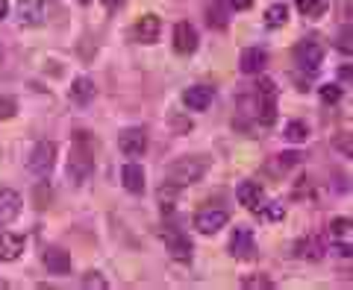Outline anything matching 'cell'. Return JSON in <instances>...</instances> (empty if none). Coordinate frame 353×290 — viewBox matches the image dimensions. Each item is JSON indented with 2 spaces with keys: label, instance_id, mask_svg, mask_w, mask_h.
I'll return each mask as SVG.
<instances>
[{
  "label": "cell",
  "instance_id": "cell-21",
  "mask_svg": "<svg viewBox=\"0 0 353 290\" xmlns=\"http://www.w3.org/2000/svg\"><path fill=\"white\" fill-rule=\"evenodd\" d=\"M350 229H353V220L350 217H336L333 223H330V235L333 238H345V243H350Z\"/></svg>",
  "mask_w": 353,
  "mask_h": 290
},
{
  "label": "cell",
  "instance_id": "cell-1",
  "mask_svg": "<svg viewBox=\"0 0 353 290\" xmlns=\"http://www.w3.org/2000/svg\"><path fill=\"white\" fill-rule=\"evenodd\" d=\"M94 173V150H92V141H88V132H74V144H71V153H68V179L74 185H83L92 179Z\"/></svg>",
  "mask_w": 353,
  "mask_h": 290
},
{
  "label": "cell",
  "instance_id": "cell-22",
  "mask_svg": "<svg viewBox=\"0 0 353 290\" xmlns=\"http://www.w3.org/2000/svg\"><path fill=\"white\" fill-rule=\"evenodd\" d=\"M309 138V129L303 120H292L289 126H285V141H292V144H303Z\"/></svg>",
  "mask_w": 353,
  "mask_h": 290
},
{
  "label": "cell",
  "instance_id": "cell-33",
  "mask_svg": "<svg viewBox=\"0 0 353 290\" xmlns=\"http://www.w3.org/2000/svg\"><path fill=\"white\" fill-rule=\"evenodd\" d=\"M339 50L350 53V27H345V36H339Z\"/></svg>",
  "mask_w": 353,
  "mask_h": 290
},
{
  "label": "cell",
  "instance_id": "cell-28",
  "mask_svg": "<svg viewBox=\"0 0 353 290\" xmlns=\"http://www.w3.org/2000/svg\"><path fill=\"white\" fill-rule=\"evenodd\" d=\"M241 287H248V290H271L274 282L268 276H248V278H241Z\"/></svg>",
  "mask_w": 353,
  "mask_h": 290
},
{
  "label": "cell",
  "instance_id": "cell-5",
  "mask_svg": "<svg viewBox=\"0 0 353 290\" xmlns=\"http://www.w3.org/2000/svg\"><path fill=\"white\" fill-rule=\"evenodd\" d=\"M159 238H162L165 249H168L174 258L192 261V241H189V235H185V232L174 229V226H162V229H159Z\"/></svg>",
  "mask_w": 353,
  "mask_h": 290
},
{
  "label": "cell",
  "instance_id": "cell-27",
  "mask_svg": "<svg viewBox=\"0 0 353 290\" xmlns=\"http://www.w3.org/2000/svg\"><path fill=\"white\" fill-rule=\"evenodd\" d=\"M18 115V100L9 94H0V120H9Z\"/></svg>",
  "mask_w": 353,
  "mask_h": 290
},
{
  "label": "cell",
  "instance_id": "cell-6",
  "mask_svg": "<svg viewBox=\"0 0 353 290\" xmlns=\"http://www.w3.org/2000/svg\"><path fill=\"white\" fill-rule=\"evenodd\" d=\"M118 147L124 155H130V159H139V155H145L148 150V132L141 126H130L118 135Z\"/></svg>",
  "mask_w": 353,
  "mask_h": 290
},
{
  "label": "cell",
  "instance_id": "cell-12",
  "mask_svg": "<svg viewBox=\"0 0 353 290\" xmlns=\"http://www.w3.org/2000/svg\"><path fill=\"white\" fill-rule=\"evenodd\" d=\"M21 194L12 191V188L0 185V226H9L18 214H21Z\"/></svg>",
  "mask_w": 353,
  "mask_h": 290
},
{
  "label": "cell",
  "instance_id": "cell-29",
  "mask_svg": "<svg viewBox=\"0 0 353 290\" xmlns=\"http://www.w3.org/2000/svg\"><path fill=\"white\" fill-rule=\"evenodd\" d=\"M318 94H321L324 103L333 106V103H339V100H341V85H336V82H327V85L318 88Z\"/></svg>",
  "mask_w": 353,
  "mask_h": 290
},
{
  "label": "cell",
  "instance_id": "cell-23",
  "mask_svg": "<svg viewBox=\"0 0 353 290\" xmlns=\"http://www.w3.org/2000/svg\"><path fill=\"white\" fill-rule=\"evenodd\" d=\"M159 203H162V211H165V214H171L174 205H176V185L165 182V185L159 188Z\"/></svg>",
  "mask_w": 353,
  "mask_h": 290
},
{
  "label": "cell",
  "instance_id": "cell-37",
  "mask_svg": "<svg viewBox=\"0 0 353 290\" xmlns=\"http://www.w3.org/2000/svg\"><path fill=\"white\" fill-rule=\"evenodd\" d=\"M83 3H88V0H83Z\"/></svg>",
  "mask_w": 353,
  "mask_h": 290
},
{
  "label": "cell",
  "instance_id": "cell-15",
  "mask_svg": "<svg viewBox=\"0 0 353 290\" xmlns=\"http://www.w3.org/2000/svg\"><path fill=\"white\" fill-rule=\"evenodd\" d=\"M236 199H239V205H245L248 211H256L265 203V194H262L259 182H241L236 188Z\"/></svg>",
  "mask_w": 353,
  "mask_h": 290
},
{
  "label": "cell",
  "instance_id": "cell-10",
  "mask_svg": "<svg viewBox=\"0 0 353 290\" xmlns=\"http://www.w3.org/2000/svg\"><path fill=\"white\" fill-rule=\"evenodd\" d=\"M230 252H233V258H239V261H253L256 258V241H253L250 229H236L233 232Z\"/></svg>",
  "mask_w": 353,
  "mask_h": 290
},
{
  "label": "cell",
  "instance_id": "cell-11",
  "mask_svg": "<svg viewBox=\"0 0 353 290\" xmlns=\"http://www.w3.org/2000/svg\"><path fill=\"white\" fill-rule=\"evenodd\" d=\"M162 32V18L159 15H141L136 21V27H132V38H136L139 44H153L159 38Z\"/></svg>",
  "mask_w": 353,
  "mask_h": 290
},
{
  "label": "cell",
  "instance_id": "cell-32",
  "mask_svg": "<svg viewBox=\"0 0 353 290\" xmlns=\"http://www.w3.org/2000/svg\"><path fill=\"white\" fill-rule=\"evenodd\" d=\"M301 159H303L301 153H292V150H289V153L280 155V167H294V164H301Z\"/></svg>",
  "mask_w": 353,
  "mask_h": 290
},
{
  "label": "cell",
  "instance_id": "cell-31",
  "mask_svg": "<svg viewBox=\"0 0 353 290\" xmlns=\"http://www.w3.org/2000/svg\"><path fill=\"white\" fill-rule=\"evenodd\" d=\"M83 287H106V278L101 273H85Z\"/></svg>",
  "mask_w": 353,
  "mask_h": 290
},
{
  "label": "cell",
  "instance_id": "cell-19",
  "mask_svg": "<svg viewBox=\"0 0 353 290\" xmlns=\"http://www.w3.org/2000/svg\"><path fill=\"white\" fill-rule=\"evenodd\" d=\"M121 182H124V188L130 194L145 191V170H141V164H136V161L124 164V170H121Z\"/></svg>",
  "mask_w": 353,
  "mask_h": 290
},
{
  "label": "cell",
  "instance_id": "cell-16",
  "mask_svg": "<svg viewBox=\"0 0 353 290\" xmlns=\"http://www.w3.org/2000/svg\"><path fill=\"white\" fill-rule=\"evenodd\" d=\"M24 252V235L18 232H0V261H15Z\"/></svg>",
  "mask_w": 353,
  "mask_h": 290
},
{
  "label": "cell",
  "instance_id": "cell-30",
  "mask_svg": "<svg viewBox=\"0 0 353 290\" xmlns=\"http://www.w3.org/2000/svg\"><path fill=\"white\" fill-rule=\"evenodd\" d=\"M209 24L215 30H224L227 27V18H221V9L218 6H209Z\"/></svg>",
  "mask_w": 353,
  "mask_h": 290
},
{
  "label": "cell",
  "instance_id": "cell-8",
  "mask_svg": "<svg viewBox=\"0 0 353 290\" xmlns=\"http://www.w3.org/2000/svg\"><path fill=\"white\" fill-rule=\"evenodd\" d=\"M15 18H18V24H24V27H41L44 18H48L44 0H18Z\"/></svg>",
  "mask_w": 353,
  "mask_h": 290
},
{
  "label": "cell",
  "instance_id": "cell-9",
  "mask_svg": "<svg viewBox=\"0 0 353 290\" xmlns=\"http://www.w3.org/2000/svg\"><path fill=\"white\" fill-rule=\"evenodd\" d=\"M230 214L224 208H201L194 214V229H201L203 235H215V232H221L227 226Z\"/></svg>",
  "mask_w": 353,
  "mask_h": 290
},
{
  "label": "cell",
  "instance_id": "cell-13",
  "mask_svg": "<svg viewBox=\"0 0 353 290\" xmlns=\"http://www.w3.org/2000/svg\"><path fill=\"white\" fill-rule=\"evenodd\" d=\"M212 100H215V91L209 85H192V88H185V94H183V106L189 111H206L212 106Z\"/></svg>",
  "mask_w": 353,
  "mask_h": 290
},
{
  "label": "cell",
  "instance_id": "cell-20",
  "mask_svg": "<svg viewBox=\"0 0 353 290\" xmlns=\"http://www.w3.org/2000/svg\"><path fill=\"white\" fill-rule=\"evenodd\" d=\"M71 103L77 106H88L94 100V82L88 80V76H77V80L71 82Z\"/></svg>",
  "mask_w": 353,
  "mask_h": 290
},
{
  "label": "cell",
  "instance_id": "cell-26",
  "mask_svg": "<svg viewBox=\"0 0 353 290\" xmlns=\"http://www.w3.org/2000/svg\"><path fill=\"white\" fill-rule=\"evenodd\" d=\"M297 3V9H301L303 15H309V18H318L324 12V0H294Z\"/></svg>",
  "mask_w": 353,
  "mask_h": 290
},
{
  "label": "cell",
  "instance_id": "cell-17",
  "mask_svg": "<svg viewBox=\"0 0 353 290\" xmlns=\"http://www.w3.org/2000/svg\"><path fill=\"white\" fill-rule=\"evenodd\" d=\"M265 65H268V53H265L262 47H248L245 53H241L239 68H241V74H262Z\"/></svg>",
  "mask_w": 353,
  "mask_h": 290
},
{
  "label": "cell",
  "instance_id": "cell-3",
  "mask_svg": "<svg viewBox=\"0 0 353 290\" xmlns=\"http://www.w3.org/2000/svg\"><path fill=\"white\" fill-rule=\"evenodd\" d=\"M27 167L36 176H48L53 167H57V144L53 141H39L36 147H32V153H30Z\"/></svg>",
  "mask_w": 353,
  "mask_h": 290
},
{
  "label": "cell",
  "instance_id": "cell-14",
  "mask_svg": "<svg viewBox=\"0 0 353 290\" xmlns=\"http://www.w3.org/2000/svg\"><path fill=\"white\" fill-rule=\"evenodd\" d=\"M174 50L183 56H192L197 50V30L189 21H180V24L174 27Z\"/></svg>",
  "mask_w": 353,
  "mask_h": 290
},
{
  "label": "cell",
  "instance_id": "cell-34",
  "mask_svg": "<svg viewBox=\"0 0 353 290\" xmlns=\"http://www.w3.org/2000/svg\"><path fill=\"white\" fill-rule=\"evenodd\" d=\"M230 6L239 9V12H245V9H250V6H253V0H230Z\"/></svg>",
  "mask_w": 353,
  "mask_h": 290
},
{
  "label": "cell",
  "instance_id": "cell-2",
  "mask_svg": "<svg viewBox=\"0 0 353 290\" xmlns=\"http://www.w3.org/2000/svg\"><path fill=\"white\" fill-rule=\"evenodd\" d=\"M209 170V161L203 155H183L176 159L174 164H168V182L176 188H185V185H194L201 182Z\"/></svg>",
  "mask_w": 353,
  "mask_h": 290
},
{
  "label": "cell",
  "instance_id": "cell-25",
  "mask_svg": "<svg viewBox=\"0 0 353 290\" xmlns=\"http://www.w3.org/2000/svg\"><path fill=\"white\" fill-rule=\"evenodd\" d=\"M285 18H289V9H285L283 3H277V6H271L268 12H265V24L268 27H283Z\"/></svg>",
  "mask_w": 353,
  "mask_h": 290
},
{
  "label": "cell",
  "instance_id": "cell-18",
  "mask_svg": "<svg viewBox=\"0 0 353 290\" xmlns=\"http://www.w3.org/2000/svg\"><path fill=\"white\" fill-rule=\"evenodd\" d=\"M44 267H48L53 276H65L71 270V255L59 247H50V249H44Z\"/></svg>",
  "mask_w": 353,
  "mask_h": 290
},
{
  "label": "cell",
  "instance_id": "cell-36",
  "mask_svg": "<svg viewBox=\"0 0 353 290\" xmlns=\"http://www.w3.org/2000/svg\"><path fill=\"white\" fill-rule=\"evenodd\" d=\"M9 15V3H6V0H0V21H3Z\"/></svg>",
  "mask_w": 353,
  "mask_h": 290
},
{
  "label": "cell",
  "instance_id": "cell-4",
  "mask_svg": "<svg viewBox=\"0 0 353 290\" xmlns=\"http://www.w3.org/2000/svg\"><path fill=\"white\" fill-rule=\"evenodd\" d=\"M294 59H297V65L303 68V74H315L318 68H321V62H324V47H321V41L303 38V41L294 47Z\"/></svg>",
  "mask_w": 353,
  "mask_h": 290
},
{
  "label": "cell",
  "instance_id": "cell-7",
  "mask_svg": "<svg viewBox=\"0 0 353 290\" xmlns=\"http://www.w3.org/2000/svg\"><path fill=\"white\" fill-rule=\"evenodd\" d=\"M256 109H259V124L271 126L274 118H277V106H274V82L262 80L256 85Z\"/></svg>",
  "mask_w": 353,
  "mask_h": 290
},
{
  "label": "cell",
  "instance_id": "cell-24",
  "mask_svg": "<svg viewBox=\"0 0 353 290\" xmlns=\"http://www.w3.org/2000/svg\"><path fill=\"white\" fill-rule=\"evenodd\" d=\"M256 214L265 220V223H277V220H283V214H285V211H283V205L280 203H262L259 208H256Z\"/></svg>",
  "mask_w": 353,
  "mask_h": 290
},
{
  "label": "cell",
  "instance_id": "cell-35",
  "mask_svg": "<svg viewBox=\"0 0 353 290\" xmlns=\"http://www.w3.org/2000/svg\"><path fill=\"white\" fill-rule=\"evenodd\" d=\"M101 3H103L106 9H121V6L127 3V0H101Z\"/></svg>",
  "mask_w": 353,
  "mask_h": 290
}]
</instances>
